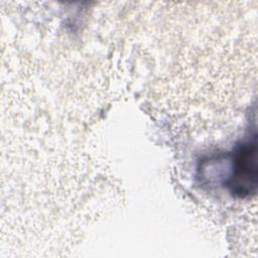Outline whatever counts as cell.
Listing matches in <instances>:
<instances>
[{"instance_id": "obj_1", "label": "cell", "mask_w": 258, "mask_h": 258, "mask_svg": "<svg viewBox=\"0 0 258 258\" xmlns=\"http://www.w3.org/2000/svg\"><path fill=\"white\" fill-rule=\"evenodd\" d=\"M257 176V139L254 134L252 138L243 141L235 149L232 172L226 185L234 196L247 198L256 192Z\"/></svg>"}]
</instances>
